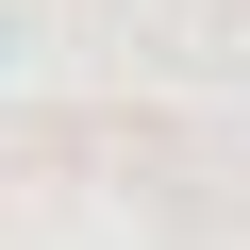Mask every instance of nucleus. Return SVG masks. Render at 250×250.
Instances as JSON below:
<instances>
[{
  "label": "nucleus",
  "mask_w": 250,
  "mask_h": 250,
  "mask_svg": "<svg viewBox=\"0 0 250 250\" xmlns=\"http://www.w3.org/2000/svg\"><path fill=\"white\" fill-rule=\"evenodd\" d=\"M0 67H17V0H0Z\"/></svg>",
  "instance_id": "nucleus-1"
}]
</instances>
